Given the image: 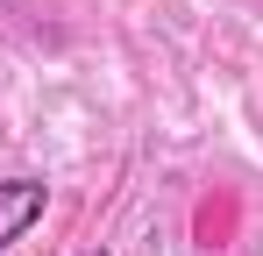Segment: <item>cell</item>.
<instances>
[{
  "label": "cell",
  "instance_id": "cell-2",
  "mask_svg": "<svg viewBox=\"0 0 263 256\" xmlns=\"http://www.w3.org/2000/svg\"><path fill=\"white\" fill-rule=\"evenodd\" d=\"M79 256H107V249H79Z\"/></svg>",
  "mask_w": 263,
  "mask_h": 256
},
{
  "label": "cell",
  "instance_id": "cell-1",
  "mask_svg": "<svg viewBox=\"0 0 263 256\" xmlns=\"http://www.w3.org/2000/svg\"><path fill=\"white\" fill-rule=\"evenodd\" d=\"M43 207H50V185H43V178H7V185H0V249L22 242V235L43 221Z\"/></svg>",
  "mask_w": 263,
  "mask_h": 256
}]
</instances>
